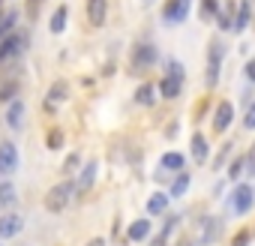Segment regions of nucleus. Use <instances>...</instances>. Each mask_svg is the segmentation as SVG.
<instances>
[{"mask_svg":"<svg viewBox=\"0 0 255 246\" xmlns=\"http://www.w3.org/2000/svg\"><path fill=\"white\" fill-rule=\"evenodd\" d=\"M15 93H18V84L15 81H6L3 87H0V102H12Z\"/></svg>","mask_w":255,"mask_h":246,"instance_id":"a878e982","label":"nucleus"},{"mask_svg":"<svg viewBox=\"0 0 255 246\" xmlns=\"http://www.w3.org/2000/svg\"><path fill=\"white\" fill-rule=\"evenodd\" d=\"M93 177H96V162L90 159V162L81 168V177H78L75 186H78V189H90V186H93Z\"/></svg>","mask_w":255,"mask_h":246,"instance_id":"f3484780","label":"nucleus"},{"mask_svg":"<svg viewBox=\"0 0 255 246\" xmlns=\"http://www.w3.org/2000/svg\"><path fill=\"white\" fill-rule=\"evenodd\" d=\"M153 60H156L153 45H138V48L132 51V69H144V66H150Z\"/></svg>","mask_w":255,"mask_h":246,"instance_id":"9b49d317","label":"nucleus"},{"mask_svg":"<svg viewBox=\"0 0 255 246\" xmlns=\"http://www.w3.org/2000/svg\"><path fill=\"white\" fill-rule=\"evenodd\" d=\"M168 198H171V195L156 192V195L147 201V213H150V216H162V213H165V207H168Z\"/></svg>","mask_w":255,"mask_h":246,"instance_id":"4468645a","label":"nucleus"},{"mask_svg":"<svg viewBox=\"0 0 255 246\" xmlns=\"http://www.w3.org/2000/svg\"><path fill=\"white\" fill-rule=\"evenodd\" d=\"M249 3H240V9H237V21H234V30L240 33V30H246V24H249Z\"/></svg>","mask_w":255,"mask_h":246,"instance_id":"5701e85b","label":"nucleus"},{"mask_svg":"<svg viewBox=\"0 0 255 246\" xmlns=\"http://www.w3.org/2000/svg\"><path fill=\"white\" fill-rule=\"evenodd\" d=\"M75 168H78V156H75V153H72V156H69V159H66V165H63V174H72V171H75Z\"/></svg>","mask_w":255,"mask_h":246,"instance_id":"473e14b6","label":"nucleus"},{"mask_svg":"<svg viewBox=\"0 0 255 246\" xmlns=\"http://www.w3.org/2000/svg\"><path fill=\"white\" fill-rule=\"evenodd\" d=\"M150 246H165V237H162V234H159V237H156V240H153V243H150Z\"/></svg>","mask_w":255,"mask_h":246,"instance_id":"c9c22d12","label":"nucleus"},{"mask_svg":"<svg viewBox=\"0 0 255 246\" xmlns=\"http://www.w3.org/2000/svg\"><path fill=\"white\" fill-rule=\"evenodd\" d=\"M45 144H48V150H60L63 147V132L60 129H51L48 138H45Z\"/></svg>","mask_w":255,"mask_h":246,"instance_id":"bb28decb","label":"nucleus"},{"mask_svg":"<svg viewBox=\"0 0 255 246\" xmlns=\"http://www.w3.org/2000/svg\"><path fill=\"white\" fill-rule=\"evenodd\" d=\"M15 204V186L12 183H0V207Z\"/></svg>","mask_w":255,"mask_h":246,"instance_id":"4be33fe9","label":"nucleus"},{"mask_svg":"<svg viewBox=\"0 0 255 246\" xmlns=\"http://www.w3.org/2000/svg\"><path fill=\"white\" fill-rule=\"evenodd\" d=\"M0 12H3V0H0Z\"/></svg>","mask_w":255,"mask_h":246,"instance_id":"4c0bfd02","label":"nucleus"},{"mask_svg":"<svg viewBox=\"0 0 255 246\" xmlns=\"http://www.w3.org/2000/svg\"><path fill=\"white\" fill-rule=\"evenodd\" d=\"M0 177H3V171H0Z\"/></svg>","mask_w":255,"mask_h":246,"instance_id":"58836bf2","label":"nucleus"},{"mask_svg":"<svg viewBox=\"0 0 255 246\" xmlns=\"http://www.w3.org/2000/svg\"><path fill=\"white\" fill-rule=\"evenodd\" d=\"M192 156H195V162H207V141L201 132L192 135Z\"/></svg>","mask_w":255,"mask_h":246,"instance_id":"dca6fc26","label":"nucleus"},{"mask_svg":"<svg viewBox=\"0 0 255 246\" xmlns=\"http://www.w3.org/2000/svg\"><path fill=\"white\" fill-rule=\"evenodd\" d=\"M216 234H219V222H216V219H210V228H204V243L216 240Z\"/></svg>","mask_w":255,"mask_h":246,"instance_id":"c85d7f7f","label":"nucleus"},{"mask_svg":"<svg viewBox=\"0 0 255 246\" xmlns=\"http://www.w3.org/2000/svg\"><path fill=\"white\" fill-rule=\"evenodd\" d=\"M15 21H18V12H6V15H0V39H6V36L12 33Z\"/></svg>","mask_w":255,"mask_h":246,"instance_id":"6ab92c4d","label":"nucleus"},{"mask_svg":"<svg viewBox=\"0 0 255 246\" xmlns=\"http://www.w3.org/2000/svg\"><path fill=\"white\" fill-rule=\"evenodd\" d=\"M39 3H42V0H30V6H27V15H30V18H36V12H39Z\"/></svg>","mask_w":255,"mask_h":246,"instance_id":"72a5a7b5","label":"nucleus"},{"mask_svg":"<svg viewBox=\"0 0 255 246\" xmlns=\"http://www.w3.org/2000/svg\"><path fill=\"white\" fill-rule=\"evenodd\" d=\"M168 75H174V78H183V66H180L177 60H171V63H168Z\"/></svg>","mask_w":255,"mask_h":246,"instance_id":"2f4dec72","label":"nucleus"},{"mask_svg":"<svg viewBox=\"0 0 255 246\" xmlns=\"http://www.w3.org/2000/svg\"><path fill=\"white\" fill-rule=\"evenodd\" d=\"M231 120H234V108H231V102H222L216 108V114H213V129L216 132H225L231 126Z\"/></svg>","mask_w":255,"mask_h":246,"instance_id":"1a4fd4ad","label":"nucleus"},{"mask_svg":"<svg viewBox=\"0 0 255 246\" xmlns=\"http://www.w3.org/2000/svg\"><path fill=\"white\" fill-rule=\"evenodd\" d=\"M15 168H18V150H15V144L3 141V144H0V171H3V177H6Z\"/></svg>","mask_w":255,"mask_h":246,"instance_id":"39448f33","label":"nucleus"},{"mask_svg":"<svg viewBox=\"0 0 255 246\" xmlns=\"http://www.w3.org/2000/svg\"><path fill=\"white\" fill-rule=\"evenodd\" d=\"M219 63H222V45L210 42V63H207V87L219 81Z\"/></svg>","mask_w":255,"mask_h":246,"instance_id":"423d86ee","label":"nucleus"},{"mask_svg":"<svg viewBox=\"0 0 255 246\" xmlns=\"http://www.w3.org/2000/svg\"><path fill=\"white\" fill-rule=\"evenodd\" d=\"M243 168H246V159L240 156V159H234V162H231V168H228V177H231V180H237V177L243 174Z\"/></svg>","mask_w":255,"mask_h":246,"instance_id":"cd10ccee","label":"nucleus"},{"mask_svg":"<svg viewBox=\"0 0 255 246\" xmlns=\"http://www.w3.org/2000/svg\"><path fill=\"white\" fill-rule=\"evenodd\" d=\"M75 183H69V180H63V183H57V186H51L48 189V195H45V210H51V213H63L66 207H69V201H72V195H75Z\"/></svg>","mask_w":255,"mask_h":246,"instance_id":"f257e3e1","label":"nucleus"},{"mask_svg":"<svg viewBox=\"0 0 255 246\" xmlns=\"http://www.w3.org/2000/svg\"><path fill=\"white\" fill-rule=\"evenodd\" d=\"M66 18H69V9H66V3H63V6H57L54 15H51V33H63Z\"/></svg>","mask_w":255,"mask_h":246,"instance_id":"2eb2a0df","label":"nucleus"},{"mask_svg":"<svg viewBox=\"0 0 255 246\" xmlns=\"http://www.w3.org/2000/svg\"><path fill=\"white\" fill-rule=\"evenodd\" d=\"M6 126L9 129H21L24 126V102L21 99L9 102V108H6Z\"/></svg>","mask_w":255,"mask_h":246,"instance_id":"6e6552de","label":"nucleus"},{"mask_svg":"<svg viewBox=\"0 0 255 246\" xmlns=\"http://www.w3.org/2000/svg\"><path fill=\"white\" fill-rule=\"evenodd\" d=\"M147 234H150V222L147 219H138V222L129 225V240H144Z\"/></svg>","mask_w":255,"mask_h":246,"instance_id":"a211bd4d","label":"nucleus"},{"mask_svg":"<svg viewBox=\"0 0 255 246\" xmlns=\"http://www.w3.org/2000/svg\"><path fill=\"white\" fill-rule=\"evenodd\" d=\"M243 126L246 129H255V102L246 108V117H243Z\"/></svg>","mask_w":255,"mask_h":246,"instance_id":"c756f323","label":"nucleus"},{"mask_svg":"<svg viewBox=\"0 0 255 246\" xmlns=\"http://www.w3.org/2000/svg\"><path fill=\"white\" fill-rule=\"evenodd\" d=\"M252 201H255V189H252L249 183H240V186L231 192V210H234V213H246V210L252 207Z\"/></svg>","mask_w":255,"mask_h":246,"instance_id":"f03ea898","label":"nucleus"},{"mask_svg":"<svg viewBox=\"0 0 255 246\" xmlns=\"http://www.w3.org/2000/svg\"><path fill=\"white\" fill-rule=\"evenodd\" d=\"M153 96H156L153 84H141V87L135 90V102H138V105H153Z\"/></svg>","mask_w":255,"mask_h":246,"instance_id":"aec40b11","label":"nucleus"},{"mask_svg":"<svg viewBox=\"0 0 255 246\" xmlns=\"http://www.w3.org/2000/svg\"><path fill=\"white\" fill-rule=\"evenodd\" d=\"M66 96H69L66 84H63V81H54V84H51V90H48V96H45V108H54V105H60Z\"/></svg>","mask_w":255,"mask_h":246,"instance_id":"f8f14e48","label":"nucleus"},{"mask_svg":"<svg viewBox=\"0 0 255 246\" xmlns=\"http://www.w3.org/2000/svg\"><path fill=\"white\" fill-rule=\"evenodd\" d=\"M246 78H249V81H255V60H249V63H246Z\"/></svg>","mask_w":255,"mask_h":246,"instance_id":"f704fd0d","label":"nucleus"},{"mask_svg":"<svg viewBox=\"0 0 255 246\" xmlns=\"http://www.w3.org/2000/svg\"><path fill=\"white\" fill-rule=\"evenodd\" d=\"M180 84H183V78H174V75H165V78H162V84H159V93H162L165 99H174V96L180 93Z\"/></svg>","mask_w":255,"mask_h":246,"instance_id":"ddd939ff","label":"nucleus"},{"mask_svg":"<svg viewBox=\"0 0 255 246\" xmlns=\"http://www.w3.org/2000/svg\"><path fill=\"white\" fill-rule=\"evenodd\" d=\"M21 228H24V219L18 213H3L0 216V240H9V237L21 234Z\"/></svg>","mask_w":255,"mask_h":246,"instance_id":"20e7f679","label":"nucleus"},{"mask_svg":"<svg viewBox=\"0 0 255 246\" xmlns=\"http://www.w3.org/2000/svg\"><path fill=\"white\" fill-rule=\"evenodd\" d=\"M105 12H108V0H87V21H90V27H102Z\"/></svg>","mask_w":255,"mask_h":246,"instance_id":"0eeeda50","label":"nucleus"},{"mask_svg":"<svg viewBox=\"0 0 255 246\" xmlns=\"http://www.w3.org/2000/svg\"><path fill=\"white\" fill-rule=\"evenodd\" d=\"M24 33H9L6 39H0V63H6V60H12L21 48H24Z\"/></svg>","mask_w":255,"mask_h":246,"instance_id":"7ed1b4c3","label":"nucleus"},{"mask_svg":"<svg viewBox=\"0 0 255 246\" xmlns=\"http://www.w3.org/2000/svg\"><path fill=\"white\" fill-rule=\"evenodd\" d=\"M219 15V3L216 0H201V18L207 21V18H216Z\"/></svg>","mask_w":255,"mask_h":246,"instance_id":"393cba45","label":"nucleus"},{"mask_svg":"<svg viewBox=\"0 0 255 246\" xmlns=\"http://www.w3.org/2000/svg\"><path fill=\"white\" fill-rule=\"evenodd\" d=\"M87 246H105V240H102V237H96V240H90Z\"/></svg>","mask_w":255,"mask_h":246,"instance_id":"e433bc0d","label":"nucleus"},{"mask_svg":"<svg viewBox=\"0 0 255 246\" xmlns=\"http://www.w3.org/2000/svg\"><path fill=\"white\" fill-rule=\"evenodd\" d=\"M186 12H189V3H186V0H168V3H165V21H183L186 18Z\"/></svg>","mask_w":255,"mask_h":246,"instance_id":"9d476101","label":"nucleus"},{"mask_svg":"<svg viewBox=\"0 0 255 246\" xmlns=\"http://www.w3.org/2000/svg\"><path fill=\"white\" fill-rule=\"evenodd\" d=\"M246 243H249V231H237L231 240V246H246Z\"/></svg>","mask_w":255,"mask_h":246,"instance_id":"7c9ffc66","label":"nucleus"},{"mask_svg":"<svg viewBox=\"0 0 255 246\" xmlns=\"http://www.w3.org/2000/svg\"><path fill=\"white\" fill-rule=\"evenodd\" d=\"M162 168L183 171V156H180V153H165V156H162Z\"/></svg>","mask_w":255,"mask_h":246,"instance_id":"b1692460","label":"nucleus"},{"mask_svg":"<svg viewBox=\"0 0 255 246\" xmlns=\"http://www.w3.org/2000/svg\"><path fill=\"white\" fill-rule=\"evenodd\" d=\"M186 189H189V171H180V174H177V180L171 183V198H180Z\"/></svg>","mask_w":255,"mask_h":246,"instance_id":"412c9836","label":"nucleus"}]
</instances>
